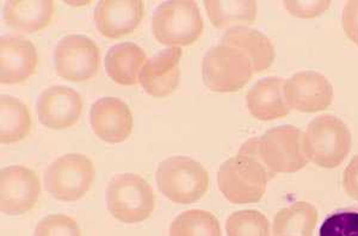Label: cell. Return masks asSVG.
Segmentation results:
<instances>
[{"label":"cell","instance_id":"obj_4","mask_svg":"<svg viewBox=\"0 0 358 236\" xmlns=\"http://www.w3.org/2000/svg\"><path fill=\"white\" fill-rule=\"evenodd\" d=\"M155 177L160 192L173 203H195L209 188V173L206 167L183 155L163 160Z\"/></svg>","mask_w":358,"mask_h":236},{"label":"cell","instance_id":"obj_10","mask_svg":"<svg viewBox=\"0 0 358 236\" xmlns=\"http://www.w3.org/2000/svg\"><path fill=\"white\" fill-rule=\"evenodd\" d=\"M41 182L29 167H4L0 172V209L6 215L20 216L36 207Z\"/></svg>","mask_w":358,"mask_h":236},{"label":"cell","instance_id":"obj_16","mask_svg":"<svg viewBox=\"0 0 358 236\" xmlns=\"http://www.w3.org/2000/svg\"><path fill=\"white\" fill-rule=\"evenodd\" d=\"M183 49L171 47L163 49L143 65L138 82L147 94L155 98H165L173 94L180 80L179 62Z\"/></svg>","mask_w":358,"mask_h":236},{"label":"cell","instance_id":"obj_14","mask_svg":"<svg viewBox=\"0 0 358 236\" xmlns=\"http://www.w3.org/2000/svg\"><path fill=\"white\" fill-rule=\"evenodd\" d=\"M90 123L94 134L108 143H121L133 131V114L126 102L116 97H103L94 103Z\"/></svg>","mask_w":358,"mask_h":236},{"label":"cell","instance_id":"obj_11","mask_svg":"<svg viewBox=\"0 0 358 236\" xmlns=\"http://www.w3.org/2000/svg\"><path fill=\"white\" fill-rule=\"evenodd\" d=\"M285 101L301 112L324 111L334 102V87L327 78L313 71L294 74L285 82Z\"/></svg>","mask_w":358,"mask_h":236},{"label":"cell","instance_id":"obj_15","mask_svg":"<svg viewBox=\"0 0 358 236\" xmlns=\"http://www.w3.org/2000/svg\"><path fill=\"white\" fill-rule=\"evenodd\" d=\"M36 47L20 35H3L0 38V82L15 85L25 82L36 72Z\"/></svg>","mask_w":358,"mask_h":236},{"label":"cell","instance_id":"obj_13","mask_svg":"<svg viewBox=\"0 0 358 236\" xmlns=\"http://www.w3.org/2000/svg\"><path fill=\"white\" fill-rule=\"evenodd\" d=\"M145 16L141 0H102L94 8V24L98 33L117 40L134 33Z\"/></svg>","mask_w":358,"mask_h":236},{"label":"cell","instance_id":"obj_9","mask_svg":"<svg viewBox=\"0 0 358 236\" xmlns=\"http://www.w3.org/2000/svg\"><path fill=\"white\" fill-rule=\"evenodd\" d=\"M54 65L59 77L69 82H86L99 71L101 50L85 35H67L55 47Z\"/></svg>","mask_w":358,"mask_h":236},{"label":"cell","instance_id":"obj_6","mask_svg":"<svg viewBox=\"0 0 358 236\" xmlns=\"http://www.w3.org/2000/svg\"><path fill=\"white\" fill-rule=\"evenodd\" d=\"M106 207L115 219L123 223L147 220L155 208V195L141 175L123 173L115 175L106 191Z\"/></svg>","mask_w":358,"mask_h":236},{"label":"cell","instance_id":"obj_12","mask_svg":"<svg viewBox=\"0 0 358 236\" xmlns=\"http://www.w3.org/2000/svg\"><path fill=\"white\" fill-rule=\"evenodd\" d=\"M36 111L40 122L49 129H67L82 115V94L69 86H49L37 98Z\"/></svg>","mask_w":358,"mask_h":236},{"label":"cell","instance_id":"obj_8","mask_svg":"<svg viewBox=\"0 0 358 236\" xmlns=\"http://www.w3.org/2000/svg\"><path fill=\"white\" fill-rule=\"evenodd\" d=\"M258 153L275 175L295 173L310 163L303 151V134L294 126H276L259 136Z\"/></svg>","mask_w":358,"mask_h":236},{"label":"cell","instance_id":"obj_21","mask_svg":"<svg viewBox=\"0 0 358 236\" xmlns=\"http://www.w3.org/2000/svg\"><path fill=\"white\" fill-rule=\"evenodd\" d=\"M31 131V115L21 99L3 94L0 98V141L20 142Z\"/></svg>","mask_w":358,"mask_h":236},{"label":"cell","instance_id":"obj_5","mask_svg":"<svg viewBox=\"0 0 358 236\" xmlns=\"http://www.w3.org/2000/svg\"><path fill=\"white\" fill-rule=\"evenodd\" d=\"M253 73L250 57L232 45H213L202 60L203 82L213 92L232 94L241 90Z\"/></svg>","mask_w":358,"mask_h":236},{"label":"cell","instance_id":"obj_2","mask_svg":"<svg viewBox=\"0 0 358 236\" xmlns=\"http://www.w3.org/2000/svg\"><path fill=\"white\" fill-rule=\"evenodd\" d=\"M203 17L194 0H170L155 8L152 33L164 45L180 47L195 43L203 33Z\"/></svg>","mask_w":358,"mask_h":236},{"label":"cell","instance_id":"obj_30","mask_svg":"<svg viewBox=\"0 0 358 236\" xmlns=\"http://www.w3.org/2000/svg\"><path fill=\"white\" fill-rule=\"evenodd\" d=\"M343 189L350 198L358 200V155L346 166L343 175Z\"/></svg>","mask_w":358,"mask_h":236},{"label":"cell","instance_id":"obj_19","mask_svg":"<svg viewBox=\"0 0 358 236\" xmlns=\"http://www.w3.org/2000/svg\"><path fill=\"white\" fill-rule=\"evenodd\" d=\"M55 15L52 0H11L5 4L6 24L23 33H36L47 28Z\"/></svg>","mask_w":358,"mask_h":236},{"label":"cell","instance_id":"obj_25","mask_svg":"<svg viewBox=\"0 0 358 236\" xmlns=\"http://www.w3.org/2000/svg\"><path fill=\"white\" fill-rule=\"evenodd\" d=\"M226 233L227 236H270V223L261 212L241 210L228 217Z\"/></svg>","mask_w":358,"mask_h":236},{"label":"cell","instance_id":"obj_22","mask_svg":"<svg viewBox=\"0 0 358 236\" xmlns=\"http://www.w3.org/2000/svg\"><path fill=\"white\" fill-rule=\"evenodd\" d=\"M317 210L313 204L297 202L277 212L273 219V236H313Z\"/></svg>","mask_w":358,"mask_h":236},{"label":"cell","instance_id":"obj_1","mask_svg":"<svg viewBox=\"0 0 358 236\" xmlns=\"http://www.w3.org/2000/svg\"><path fill=\"white\" fill-rule=\"evenodd\" d=\"M258 153V138L246 141L238 154L226 160L217 171V185L226 200L234 204L257 203L275 178Z\"/></svg>","mask_w":358,"mask_h":236},{"label":"cell","instance_id":"obj_24","mask_svg":"<svg viewBox=\"0 0 358 236\" xmlns=\"http://www.w3.org/2000/svg\"><path fill=\"white\" fill-rule=\"evenodd\" d=\"M170 236H222L220 223L212 212L192 209L177 216L170 226Z\"/></svg>","mask_w":358,"mask_h":236},{"label":"cell","instance_id":"obj_29","mask_svg":"<svg viewBox=\"0 0 358 236\" xmlns=\"http://www.w3.org/2000/svg\"><path fill=\"white\" fill-rule=\"evenodd\" d=\"M342 24L346 36L358 45V0L346 1L343 10Z\"/></svg>","mask_w":358,"mask_h":236},{"label":"cell","instance_id":"obj_3","mask_svg":"<svg viewBox=\"0 0 358 236\" xmlns=\"http://www.w3.org/2000/svg\"><path fill=\"white\" fill-rule=\"evenodd\" d=\"M351 149V133L342 119L322 115L314 118L303 134L307 159L322 168L341 166Z\"/></svg>","mask_w":358,"mask_h":236},{"label":"cell","instance_id":"obj_26","mask_svg":"<svg viewBox=\"0 0 358 236\" xmlns=\"http://www.w3.org/2000/svg\"><path fill=\"white\" fill-rule=\"evenodd\" d=\"M319 236H358V212H334L322 222Z\"/></svg>","mask_w":358,"mask_h":236},{"label":"cell","instance_id":"obj_17","mask_svg":"<svg viewBox=\"0 0 358 236\" xmlns=\"http://www.w3.org/2000/svg\"><path fill=\"white\" fill-rule=\"evenodd\" d=\"M285 82L282 78H265L248 90L246 103L253 117L266 122L288 116L290 106L285 101Z\"/></svg>","mask_w":358,"mask_h":236},{"label":"cell","instance_id":"obj_28","mask_svg":"<svg viewBox=\"0 0 358 236\" xmlns=\"http://www.w3.org/2000/svg\"><path fill=\"white\" fill-rule=\"evenodd\" d=\"M331 1L329 0H288L285 1V6L290 15L297 18H315L325 13L327 8H330Z\"/></svg>","mask_w":358,"mask_h":236},{"label":"cell","instance_id":"obj_18","mask_svg":"<svg viewBox=\"0 0 358 236\" xmlns=\"http://www.w3.org/2000/svg\"><path fill=\"white\" fill-rule=\"evenodd\" d=\"M220 43L244 52L252 62L255 73L268 70L276 57L275 45L266 35L244 25L228 29L221 37Z\"/></svg>","mask_w":358,"mask_h":236},{"label":"cell","instance_id":"obj_27","mask_svg":"<svg viewBox=\"0 0 358 236\" xmlns=\"http://www.w3.org/2000/svg\"><path fill=\"white\" fill-rule=\"evenodd\" d=\"M34 236H82V232L73 217L55 214L45 216L37 223Z\"/></svg>","mask_w":358,"mask_h":236},{"label":"cell","instance_id":"obj_20","mask_svg":"<svg viewBox=\"0 0 358 236\" xmlns=\"http://www.w3.org/2000/svg\"><path fill=\"white\" fill-rule=\"evenodd\" d=\"M146 64V53L134 42H122L111 47L106 59V74L118 85L133 86Z\"/></svg>","mask_w":358,"mask_h":236},{"label":"cell","instance_id":"obj_23","mask_svg":"<svg viewBox=\"0 0 358 236\" xmlns=\"http://www.w3.org/2000/svg\"><path fill=\"white\" fill-rule=\"evenodd\" d=\"M204 6L212 24L219 29L251 24L256 21L258 13L257 3L253 0H207Z\"/></svg>","mask_w":358,"mask_h":236},{"label":"cell","instance_id":"obj_7","mask_svg":"<svg viewBox=\"0 0 358 236\" xmlns=\"http://www.w3.org/2000/svg\"><path fill=\"white\" fill-rule=\"evenodd\" d=\"M94 165L80 153L62 155L50 163L45 172V190L62 202H76L90 191L94 184Z\"/></svg>","mask_w":358,"mask_h":236}]
</instances>
